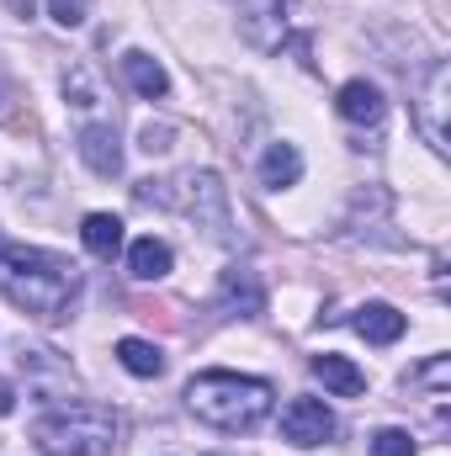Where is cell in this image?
<instances>
[{"label": "cell", "mask_w": 451, "mask_h": 456, "mask_svg": "<svg viewBox=\"0 0 451 456\" xmlns=\"http://www.w3.org/2000/svg\"><path fill=\"white\" fill-rule=\"evenodd\" d=\"M16 409V393H11V382H0V414H11Z\"/></svg>", "instance_id": "20"}, {"label": "cell", "mask_w": 451, "mask_h": 456, "mask_svg": "<svg viewBox=\"0 0 451 456\" xmlns=\"http://www.w3.org/2000/svg\"><path fill=\"white\" fill-rule=\"evenodd\" d=\"M138 149H144V154H165V149H170V127H154V122H149Z\"/></svg>", "instance_id": "19"}, {"label": "cell", "mask_w": 451, "mask_h": 456, "mask_svg": "<svg viewBox=\"0 0 451 456\" xmlns=\"http://www.w3.org/2000/svg\"><path fill=\"white\" fill-rule=\"evenodd\" d=\"M218 297H224V308H244V319L266 308V297H260V287H255V276H250V271H239V265H234V271L224 276V287H218Z\"/></svg>", "instance_id": "15"}, {"label": "cell", "mask_w": 451, "mask_h": 456, "mask_svg": "<svg viewBox=\"0 0 451 456\" xmlns=\"http://www.w3.org/2000/svg\"><path fill=\"white\" fill-rule=\"evenodd\" d=\"M86 11H91V0H48V16H53L59 27H80Z\"/></svg>", "instance_id": "18"}, {"label": "cell", "mask_w": 451, "mask_h": 456, "mask_svg": "<svg viewBox=\"0 0 451 456\" xmlns=\"http://www.w3.org/2000/svg\"><path fill=\"white\" fill-rule=\"evenodd\" d=\"M0 292H5L16 308L37 314V319H59V314L70 308V297L80 292V271H75L64 255H53V249L11 244V239L0 233Z\"/></svg>", "instance_id": "1"}, {"label": "cell", "mask_w": 451, "mask_h": 456, "mask_svg": "<svg viewBox=\"0 0 451 456\" xmlns=\"http://www.w3.org/2000/svg\"><path fill=\"white\" fill-rule=\"evenodd\" d=\"M80 159H86L96 175H122V149H117L112 127H102V122L80 127Z\"/></svg>", "instance_id": "9"}, {"label": "cell", "mask_w": 451, "mask_h": 456, "mask_svg": "<svg viewBox=\"0 0 451 456\" xmlns=\"http://www.w3.org/2000/svg\"><path fill=\"white\" fill-rule=\"evenodd\" d=\"M5 5H11L16 16H32V0H5Z\"/></svg>", "instance_id": "21"}, {"label": "cell", "mask_w": 451, "mask_h": 456, "mask_svg": "<svg viewBox=\"0 0 451 456\" xmlns=\"http://www.w3.org/2000/svg\"><path fill=\"white\" fill-rule=\"evenodd\" d=\"M350 330L366 345H393L404 335V314H398L393 303H361V308L350 314Z\"/></svg>", "instance_id": "7"}, {"label": "cell", "mask_w": 451, "mask_h": 456, "mask_svg": "<svg viewBox=\"0 0 451 456\" xmlns=\"http://www.w3.org/2000/svg\"><path fill=\"white\" fill-rule=\"evenodd\" d=\"M32 441L43 456H117L122 452V419L102 403H64L37 414Z\"/></svg>", "instance_id": "3"}, {"label": "cell", "mask_w": 451, "mask_h": 456, "mask_svg": "<svg viewBox=\"0 0 451 456\" xmlns=\"http://www.w3.org/2000/svg\"><path fill=\"white\" fill-rule=\"evenodd\" d=\"M282 436H287L298 452L324 446V441L335 436V414H330V403H324V398H292V403L282 409Z\"/></svg>", "instance_id": "5"}, {"label": "cell", "mask_w": 451, "mask_h": 456, "mask_svg": "<svg viewBox=\"0 0 451 456\" xmlns=\"http://www.w3.org/2000/svg\"><path fill=\"white\" fill-rule=\"evenodd\" d=\"M271 398L276 393L266 377H239V371H202L186 382V409L224 436H250L271 414Z\"/></svg>", "instance_id": "2"}, {"label": "cell", "mask_w": 451, "mask_h": 456, "mask_svg": "<svg viewBox=\"0 0 451 456\" xmlns=\"http://www.w3.org/2000/svg\"><path fill=\"white\" fill-rule=\"evenodd\" d=\"M372 456H414L409 430H377L372 436Z\"/></svg>", "instance_id": "17"}, {"label": "cell", "mask_w": 451, "mask_h": 456, "mask_svg": "<svg viewBox=\"0 0 451 456\" xmlns=\"http://www.w3.org/2000/svg\"><path fill=\"white\" fill-rule=\"evenodd\" d=\"M335 112L345 122H356V127H377L388 117V102H382V91L372 80H345L340 96H335Z\"/></svg>", "instance_id": "6"}, {"label": "cell", "mask_w": 451, "mask_h": 456, "mask_svg": "<svg viewBox=\"0 0 451 456\" xmlns=\"http://www.w3.org/2000/svg\"><path fill=\"white\" fill-rule=\"evenodd\" d=\"M117 361H122L133 377H160V371H165V355H160V345L138 340V335L117 340Z\"/></svg>", "instance_id": "16"}, {"label": "cell", "mask_w": 451, "mask_h": 456, "mask_svg": "<svg viewBox=\"0 0 451 456\" xmlns=\"http://www.w3.org/2000/svg\"><path fill=\"white\" fill-rule=\"evenodd\" d=\"M170 265H176V255H170V244H165V239L144 233V239H133V244H127V271H133L138 281H160V276H170Z\"/></svg>", "instance_id": "10"}, {"label": "cell", "mask_w": 451, "mask_h": 456, "mask_svg": "<svg viewBox=\"0 0 451 456\" xmlns=\"http://www.w3.org/2000/svg\"><path fill=\"white\" fill-rule=\"evenodd\" d=\"M298 175H303V154H298L292 143H271V149L260 154V186L282 191V186H292Z\"/></svg>", "instance_id": "13"}, {"label": "cell", "mask_w": 451, "mask_h": 456, "mask_svg": "<svg viewBox=\"0 0 451 456\" xmlns=\"http://www.w3.org/2000/svg\"><path fill=\"white\" fill-rule=\"evenodd\" d=\"M186 213L197 218V224H208V233L228 244L234 239V218H228V191L224 181L213 175V170H197V175H186Z\"/></svg>", "instance_id": "4"}, {"label": "cell", "mask_w": 451, "mask_h": 456, "mask_svg": "<svg viewBox=\"0 0 451 456\" xmlns=\"http://www.w3.org/2000/svg\"><path fill=\"white\" fill-rule=\"evenodd\" d=\"M441 112H447V64H436V69H430V86H425V96H420V122H425V138H430V149H436V154H447V149H451Z\"/></svg>", "instance_id": "8"}, {"label": "cell", "mask_w": 451, "mask_h": 456, "mask_svg": "<svg viewBox=\"0 0 451 456\" xmlns=\"http://www.w3.org/2000/svg\"><path fill=\"white\" fill-rule=\"evenodd\" d=\"M80 239H86V249H91L96 260H112L117 249H122V218H117V213H91V218L80 224Z\"/></svg>", "instance_id": "14"}, {"label": "cell", "mask_w": 451, "mask_h": 456, "mask_svg": "<svg viewBox=\"0 0 451 456\" xmlns=\"http://www.w3.org/2000/svg\"><path fill=\"white\" fill-rule=\"evenodd\" d=\"M122 75H127V86H133L138 96H149V102H160V96L170 91V75H165V69H160V59H149L144 48L122 53Z\"/></svg>", "instance_id": "12"}, {"label": "cell", "mask_w": 451, "mask_h": 456, "mask_svg": "<svg viewBox=\"0 0 451 456\" xmlns=\"http://www.w3.org/2000/svg\"><path fill=\"white\" fill-rule=\"evenodd\" d=\"M314 377L335 393V398H356V393H366V371L361 366H350L345 355H314Z\"/></svg>", "instance_id": "11"}]
</instances>
